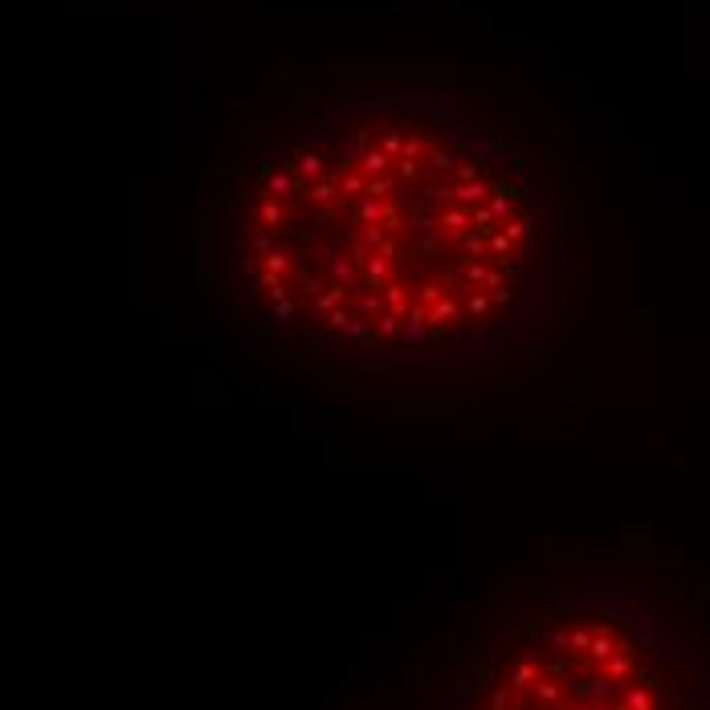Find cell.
Listing matches in <instances>:
<instances>
[{"label":"cell","instance_id":"cell-2","mask_svg":"<svg viewBox=\"0 0 710 710\" xmlns=\"http://www.w3.org/2000/svg\"><path fill=\"white\" fill-rule=\"evenodd\" d=\"M449 710H710V641L645 580H564L506 621Z\"/></svg>","mask_w":710,"mask_h":710},{"label":"cell","instance_id":"cell-1","mask_svg":"<svg viewBox=\"0 0 710 710\" xmlns=\"http://www.w3.org/2000/svg\"><path fill=\"white\" fill-rule=\"evenodd\" d=\"M216 261L257 323L319 359L506 371L568 311L571 216L474 102L359 70L254 135Z\"/></svg>","mask_w":710,"mask_h":710}]
</instances>
